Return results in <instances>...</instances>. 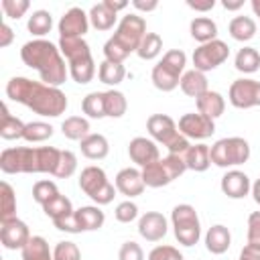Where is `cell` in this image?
<instances>
[{
  "instance_id": "1",
  "label": "cell",
  "mask_w": 260,
  "mask_h": 260,
  "mask_svg": "<svg viewBox=\"0 0 260 260\" xmlns=\"http://www.w3.org/2000/svg\"><path fill=\"white\" fill-rule=\"evenodd\" d=\"M6 95L45 118H57L69 106L67 95L59 87L47 85L43 81H32L28 77H12L6 83Z\"/></svg>"
},
{
  "instance_id": "2",
  "label": "cell",
  "mask_w": 260,
  "mask_h": 260,
  "mask_svg": "<svg viewBox=\"0 0 260 260\" xmlns=\"http://www.w3.org/2000/svg\"><path fill=\"white\" fill-rule=\"evenodd\" d=\"M20 59L26 67L35 69L43 83L59 87L67 75L69 67L65 65V59L59 51V45H53L47 39H32L22 45Z\"/></svg>"
},
{
  "instance_id": "3",
  "label": "cell",
  "mask_w": 260,
  "mask_h": 260,
  "mask_svg": "<svg viewBox=\"0 0 260 260\" xmlns=\"http://www.w3.org/2000/svg\"><path fill=\"white\" fill-rule=\"evenodd\" d=\"M146 35V20L136 12L122 16L116 26V32L104 45V57L114 63H124L130 53H136L142 37Z\"/></svg>"
},
{
  "instance_id": "4",
  "label": "cell",
  "mask_w": 260,
  "mask_h": 260,
  "mask_svg": "<svg viewBox=\"0 0 260 260\" xmlns=\"http://www.w3.org/2000/svg\"><path fill=\"white\" fill-rule=\"evenodd\" d=\"M59 51L67 59L69 75L73 77L75 83L85 85V83H89L93 79V75H95V61H93L89 45L85 43L83 37L59 39Z\"/></svg>"
},
{
  "instance_id": "5",
  "label": "cell",
  "mask_w": 260,
  "mask_h": 260,
  "mask_svg": "<svg viewBox=\"0 0 260 260\" xmlns=\"http://www.w3.org/2000/svg\"><path fill=\"white\" fill-rule=\"evenodd\" d=\"M185 65H187V55L181 49H171L162 55V59L152 67L150 79L152 85L160 91H173L179 81L181 75L185 73Z\"/></svg>"
},
{
  "instance_id": "6",
  "label": "cell",
  "mask_w": 260,
  "mask_h": 260,
  "mask_svg": "<svg viewBox=\"0 0 260 260\" xmlns=\"http://www.w3.org/2000/svg\"><path fill=\"white\" fill-rule=\"evenodd\" d=\"M185 171H187V165H185L183 156H179V154H167V156H162V158L146 165L142 169V179H144V185L146 187L158 189V187H165V185L173 183L175 179H179Z\"/></svg>"
},
{
  "instance_id": "7",
  "label": "cell",
  "mask_w": 260,
  "mask_h": 260,
  "mask_svg": "<svg viewBox=\"0 0 260 260\" xmlns=\"http://www.w3.org/2000/svg\"><path fill=\"white\" fill-rule=\"evenodd\" d=\"M79 189L95 203V205H108L114 201L116 185H112L106 177V171L102 167L89 165L79 175Z\"/></svg>"
},
{
  "instance_id": "8",
  "label": "cell",
  "mask_w": 260,
  "mask_h": 260,
  "mask_svg": "<svg viewBox=\"0 0 260 260\" xmlns=\"http://www.w3.org/2000/svg\"><path fill=\"white\" fill-rule=\"evenodd\" d=\"M209 156L215 167H221V169L238 167L250 158V144L242 136L219 138L213 146H209Z\"/></svg>"
},
{
  "instance_id": "9",
  "label": "cell",
  "mask_w": 260,
  "mask_h": 260,
  "mask_svg": "<svg viewBox=\"0 0 260 260\" xmlns=\"http://www.w3.org/2000/svg\"><path fill=\"white\" fill-rule=\"evenodd\" d=\"M171 223H173V232H175V238L179 240V244L189 248L199 242L201 223H199V215L193 205H189V203L175 205L171 211Z\"/></svg>"
},
{
  "instance_id": "10",
  "label": "cell",
  "mask_w": 260,
  "mask_h": 260,
  "mask_svg": "<svg viewBox=\"0 0 260 260\" xmlns=\"http://www.w3.org/2000/svg\"><path fill=\"white\" fill-rule=\"evenodd\" d=\"M0 171L6 175H32L41 173L39 167V146H14L0 152Z\"/></svg>"
},
{
  "instance_id": "11",
  "label": "cell",
  "mask_w": 260,
  "mask_h": 260,
  "mask_svg": "<svg viewBox=\"0 0 260 260\" xmlns=\"http://www.w3.org/2000/svg\"><path fill=\"white\" fill-rule=\"evenodd\" d=\"M230 57V47L228 43L215 39V41H209L205 45H199L195 51H193V69L205 73V71H211L215 67H219L221 63H225Z\"/></svg>"
},
{
  "instance_id": "12",
  "label": "cell",
  "mask_w": 260,
  "mask_h": 260,
  "mask_svg": "<svg viewBox=\"0 0 260 260\" xmlns=\"http://www.w3.org/2000/svg\"><path fill=\"white\" fill-rule=\"evenodd\" d=\"M228 100L234 108H240V110L260 106V81L250 79V77H240L232 81Z\"/></svg>"
},
{
  "instance_id": "13",
  "label": "cell",
  "mask_w": 260,
  "mask_h": 260,
  "mask_svg": "<svg viewBox=\"0 0 260 260\" xmlns=\"http://www.w3.org/2000/svg\"><path fill=\"white\" fill-rule=\"evenodd\" d=\"M177 128L185 138L205 140L215 132V122L211 118L199 114V112H189V114H183L179 118Z\"/></svg>"
},
{
  "instance_id": "14",
  "label": "cell",
  "mask_w": 260,
  "mask_h": 260,
  "mask_svg": "<svg viewBox=\"0 0 260 260\" xmlns=\"http://www.w3.org/2000/svg\"><path fill=\"white\" fill-rule=\"evenodd\" d=\"M146 130H148V134L152 136L154 142H160L167 148L181 136V132L177 128V122L171 116H167V114H152V116H148Z\"/></svg>"
},
{
  "instance_id": "15",
  "label": "cell",
  "mask_w": 260,
  "mask_h": 260,
  "mask_svg": "<svg viewBox=\"0 0 260 260\" xmlns=\"http://www.w3.org/2000/svg\"><path fill=\"white\" fill-rule=\"evenodd\" d=\"M57 28H59V39L83 37V35L87 32V28H89V16H87V12L81 10L79 6H73V8H69V10L61 16Z\"/></svg>"
},
{
  "instance_id": "16",
  "label": "cell",
  "mask_w": 260,
  "mask_h": 260,
  "mask_svg": "<svg viewBox=\"0 0 260 260\" xmlns=\"http://www.w3.org/2000/svg\"><path fill=\"white\" fill-rule=\"evenodd\" d=\"M28 240H30V232L22 219L14 217L0 223V242L6 250H22Z\"/></svg>"
},
{
  "instance_id": "17",
  "label": "cell",
  "mask_w": 260,
  "mask_h": 260,
  "mask_svg": "<svg viewBox=\"0 0 260 260\" xmlns=\"http://www.w3.org/2000/svg\"><path fill=\"white\" fill-rule=\"evenodd\" d=\"M128 154L132 158V162H136L140 169H144L146 165L154 162L160 158V152H158V146L152 138H146V136H136L130 140L128 144Z\"/></svg>"
},
{
  "instance_id": "18",
  "label": "cell",
  "mask_w": 260,
  "mask_h": 260,
  "mask_svg": "<svg viewBox=\"0 0 260 260\" xmlns=\"http://www.w3.org/2000/svg\"><path fill=\"white\" fill-rule=\"evenodd\" d=\"M169 232V223L167 217L158 211H146L144 215H140L138 219V234L146 240V242H158L167 236Z\"/></svg>"
},
{
  "instance_id": "19",
  "label": "cell",
  "mask_w": 260,
  "mask_h": 260,
  "mask_svg": "<svg viewBox=\"0 0 260 260\" xmlns=\"http://www.w3.org/2000/svg\"><path fill=\"white\" fill-rule=\"evenodd\" d=\"M219 187H221V193L225 197H230V199H242L252 191L250 177L244 171H238V169H230L221 177Z\"/></svg>"
},
{
  "instance_id": "20",
  "label": "cell",
  "mask_w": 260,
  "mask_h": 260,
  "mask_svg": "<svg viewBox=\"0 0 260 260\" xmlns=\"http://www.w3.org/2000/svg\"><path fill=\"white\" fill-rule=\"evenodd\" d=\"M114 185L126 197H138V195H142V191L146 187L144 185V179H142V171L132 169V167H126V169L118 171Z\"/></svg>"
},
{
  "instance_id": "21",
  "label": "cell",
  "mask_w": 260,
  "mask_h": 260,
  "mask_svg": "<svg viewBox=\"0 0 260 260\" xmlns=\"http://www.w3.org/2000/svg\"><path fill=\"white\" fill-rule=\"evenodd\" d=\"M195 106H197V112L215 120L223 114L225 110V100L219 91H213V89H207L205 93H201L197 100H195Z\"/></svg>"
},
{
  "instance_id": "22",
  "label": "cell",
  "mask_w": 260,
  "mask_h": 260,
  "mask_svg": "<svg viewBox=\"0 0 260 260\" xmlns=\"http://www.w3.org/2000/svg\"><path fill=\"white\" fill-rule=\"evenodd\" d=\"M230 244H232V234H230V230L225 225L215 223V225H211L207 230V234H205V248H207V252L217 254V256L225 254L230 250Z\"/></svg>"
},
{
  "instance_id": "23",
  "label": "cell",
  "mask_w": 260,
  "mask_h": 260,
  "mask_svg": "<svg viewBox=\"0 0 260 260\" xmlns=\"http://www.w3.org/2000/svg\"><path fill=\"white\" fill-rule=\"evenodd\" d=\"M179 87H181V91H183L185 95L195 98V100H197L201 93H205V91L209 89V87H207V77H205V73H201V71H197V69L185 71V73L181 75Z\"/></svg>"
},
{
  "instance_id": "24",
  "label": "cell",
  "mask_w": 260,
  "mask_h": 260,
  "mask_svg": "<svg viewBox=\"0 0 260 260\" xmlns=\"http://www.w3.org/2000/svg\"><path fill=\"white\" fill-rule=\"evenodd\" d=\"M183 160H185V165H187L189 171H195V173L207 171L209 165H211L209 146L207 144H191L187 148V152L183 154Z\"/></svg>"
},
{
  "instance_id": "25",
  "label": "cell",
  "mask_w": 260,
  "mask_h": 260,
  "mask_svg": "<svg viewBox=\"0 0 260 260\" xmlns=\"http://www.w3.org/2000/svg\"><path fill=\"white\" fill-rule=\"evenodd\" d=\"M79 146H81V154L91 160H102L110 152V144L104 134H87Z\"/></svg>"
},
{
  "instance_id": "26",
  "label": "cell",
  "mask_w": 260,
  "mask_h": 260,
  "mask_svg": "<svg viewBox=\"0 0 260 260\" xmlns=\"http://www.w3.org/2000/svg\"><path fill=\"white\" fill-rule=\"evenodd\" d=\"M75 219H77L81 232H93L104 225L106 215L98 205H83V207L75 209Z\"/></svg>"
},
{
  "instance_id": "27",
  "label": "cell",
  "mask_w": 260,
  "mask_h": 260,
  "mask_svg": "<svg viewBox=\"0 0 260 260\" xmlns=\"http://www.w3.org/2000/svg\"><path fill=\"white\" fill-rule=\"evenodd\" d=\"M189 30H191V37L199 45H205V43L217 39V24L209 16H195L189 24Z\"/></svg>"
},
{
  "instance_id": "28",
  "label": "cell",
  "mask_w": 260,
  "mask_h": 260,
  "mask_svg": "<svg viewBox=\"0 0 260 260\" xmlns=\"http://www.w3.org/2000/svg\"><path fill=\"white\" fill-rule=\"evenodd\" d=\"M24 122L8 112V106L2 104V116H0V136L4 140H16L24 136Z\"/></svg>"
},
{
  "instance_id": "29",
  "label": "cell",
  "mask_w": 260,
  "mask_h": 260,
  "mask_svg": "<svg viewBox=\"0 0 260 260\" xmlns=\"http://www.w3.org/2000/svg\"><path fill=\"white\" fill-rule=\"evenodd\" d=\"M87 16H89V24H91L95 30H110V28L116 24V20H118V14H116L114 10H110L104 2L93 4V6L89 8Z\"/></svg>"
},
{
  "instance_id": "30",
  "label": "cell",
  "mask_w": 260,
  "mask_h": 260,
  "mask_svg": "<svg viewBox=\"0 0 260 260\" xmlns=\"http://www.w3.org/2000/svg\"><path fill=\"white\" fill-rule=\"evenodd\" d=\"M228 30H230V37L234 41L244 43V41L254 39V35H256V22L250 16H234L230 20V24H228Z\"/></svg>"
},
{
  "instance_id": "31",
  "label": "cell",
  "mask_w": 260,
  "mask_h": 260,
  "mask_svg": "<svg viewBox=\"0 0 260 260\" xmlns=\"http://www.w3.org/2000/svg\"><path fill=\"white\" fill-rule=\"evenodd\" d=\"M61 132H63L65 138H69V140H79V142H81L87 134H91V132H89V120L83 118V116H69V118L63 120Z\"/></svg>"
},
{
  "instance_id": "32",
  "label": "cell",
  "mask_w": 260,
  "mask_h": 260,
  "mask_svg": "<svg viewBox=\"0 0 260 260\" xmlns=\"http://www.w3.org/2000/svg\"><path fill=\"white\" fill-rule=\"evenodd\" d=\"M22 260H53V252L43 236H30L26 246L20 250Z\"/></svg>"
},
{
  "instance_id": "33",
  "label": "cell",
  "mask_w": 260,
  "mask_h": 260,
  "mask_svg": "<svg viewBox=\"0 0 260 260\" xmlns=\"http://www.w3.org/2000/svg\"><path fill=\"white\" fill-rule=\"evenodd\" d=\"M98 77H100V81L106 83V85H118V83L124 81L126 69H124L122 63H114V61L104 59V61L100 63V67H98Z\"/></svg>"
},
{
  "instance_id": "34",
  "label": "cell",
  "mask_w": 260,
  "mask_h": 260,
  "mask_svg": "<svg viewBox=\"0 0 260 260\" xmlns=\"http://www.w3.org/2000/svg\"><path fill=\"white\" fill-rule=\"evenodd\" d=\"M234 65L240 73H254L260 69V53L254 47H242L236 53Z\"/></svg>"
},
{
  "instance_id": "35",
  "label": "cell",
  "mask_w": 260,
  "mask_h": 260,
  "mask_svg": "<svg viewBox=\"0 0 260 260\" xmlns=\"http://www.w3.org/2000/svg\"><path fill=\"white\" fill-rule=\"evenodd\" d=\"M104 104H106V116L108 118H122L128 110L126 95L118 89H108L104 91Z\"/></svg>"
},
{
  "instance_id": "36",
  "label": "cell",
  "mask_w": 260,
  "mask_h": 260,
  "mask_svg": "<svg viewBox=\"0 0 260 260\" xmlns=\"http://www.w3.org/2000/svg\"><path fill=\"white\" fill-rule=\"evenodd\" d=\"M16 217V195L10 183L2 181L0 185V223Z\"/></svg>"
},
{
  "instance_id": "37",
  "label": "cell",
  "mask_w": 260,
  "mask_h": 260,
  "mask_svg": "<svg viewBox=\"0 0 260 260\" xmlns=\"http://www.w3.org/2000/svg\"><path fill=\"white\" fill-rule=\"evenodd\" d=\"M43 211H45L47 217H51L53 221H57V219H63V217L71 215L75 209H73L71 201H69L65 195L59 193V195H55L51 201H47V203L43 205Z\"/></svg>"
},
{
  "instance_id": "38",
  "label": "cell",
  "mask_w": 260,
  "mask_h": 260,
  "mask_svg": "<svg viewBox=\"0 0 260 260\" xmlns=\"http://www.w3.org/2000/svg\"><path fill=\"white\" fill-rule=\"evenodd\" d=\"M160 51H162V39H160V35L158 32H146L142 37L138 49H136V55L140 59H144V61H150V59L158 57Z\"/></svg>"
},
{
  "instance_id": "39",
  "label": "cell",
  "mask_w": 260,
  "mask_h": 260,
  "mask_svg": "<svg viewBox=\"0 0 260 260\" xmlns=\"http://www.w3.org/2000/svg\"><path fill=\"white\" fill-rule=\"evenodd\" d=\"M26 28H28V32H32L35 37H45V35L51 32V28H53V16H51V12H49V10H35V12L28 16Z\"/></svg>"
},
{
  "instance_id": "40",
  "label": "cell",
  "mask_w": 260,
  "mask_h": 260,
  "mask_svg": "<svg viewBox=\"0 0 260 260\" xmlns=\"http://www.w3.org/2000/svg\"><path fill=\"white\" fill-rule=\"evenodd\" d=\"M81 110L87 118L100 120L106 118V104H104V91H91L81 100Z\"/></svg>"
},
{
  "instance_id": "41",
  "label": "cell",
  "mask_w": 260,
  "mask_h": 260,
  "mask_svg": "<svg viewBox=\"0 0 260 260\" xmlns=\"http://www.w3.org/2000/svg\"><path fill=\"white\" fill-rule=\"evenodd\" d=\"M51 136H53V126L47 124V122L37 120V122H28L24 126V136L22 138L26 142H45Z\"/></svg>"
},
{
  "instance_id": "42",
  "label": "cell",
  "mask_w": 260,
  "mask_h": 260,
  "mask_svg": "<svg viewBox=\"0 0 260 260\" xmlns=\"http://www.w3.org/2000/svg\"><path fill=\"white\" fill-rule=\"evenodd\" d=\"M55 195H59V189H57V183L55 181H49V179H43V181H37L32 185V199L43 207L47 201H51Z\"/></svg>"
},
{
  "instance_id": "43",
  "label": "cell",
  "mask_w": 260,
  "mask_h": 260,
  "mask_svg": "<svg viewBox=\"0 0 260 260\" xmlns=\"http://www.w3.org/2000/svg\"><path fill=\"white\" fill-rule=\"evenodd\" d=\"M75 171H77V156H75L71 150H61V158H59L55 177L67 179V177H71Z\"/></svg>"
},
{
  "instance_id": "44",
  "label": "cell",
  "mask_w": 260,
  "mask_h": 260,
  "mask_svg": "<svg viewBox=\"0 0 260 260\" xmlns=\"http://www.w3.org/2000/svg\"><path fill=\"white\" fill-rule=\"evenodd\" d=\"M53 260H81V252L73 242H57L53 248Z\"/></svg>"
},
{
  "instance_id": "45",
  "label": "cell",
  "mask_w": 260,
  "mask_h": 260,
  "mask_svg": "<svg viewBox=\"0 0 260 260\" xmlns=\"http://www.w3.org/2000/svg\"><path fill=\"white\" fill-rule=\"evenodd\" d=\"M114 215H116V219H118L120 223H130V221H134V219L138 217V205H136L134 201L126 199V201L118 203Z\"/></svg>"
},
{
  "instance_id": "46",
  "label": "cell",
  "mask_w": 260,
  "mask_h": 260,
  "mask_svg": "<svg viewBox=\"0 0 260 260\" xmlns=\"http://www.w3.org/2000/svg\"><path fill=\"white\" fill-rule=\"evenodd\" d=\"M148 260H185V258L175 246L162 244V246H154L148 252Z\"/></svg>"
},
{
  "instance_id": "47",
  "label": "cell",
  "mask_w": 260,
  "mask_h": 260,
  "mask_svg": "<svg viewBox=\"0 0 260 260\" xmlns=\"http://www.w3.org/2000/svg\"><path fill=\"white\" fill-rule=\"evenodd\" d=\"M30 8L28 0H2V10L8 18L18 20L20 16H24V12Z\"/></svg>"
},
{
  "instance_id": "48",
  "label": "cell",
  "mask_w": 260,
  "mask_h": 260,
  "mask_svg": "<svg viewBox=\"0 0 260 260\" xmlns=\"http://www.w3.org/2000/svg\"><path fill=\"white\" fill-rule=\"evenodd\" d=\"M118 260H144V252L136 242H124L118 252Z\"/></svg>"
},
{
  "instance_id": "49",
  "label": "cell",
  "mask_w": 260,
  "mask_h": 260,
  "mask_svg": "<svg viewBox=\"0 0 260 260\" xmlns=\"http://www.w3.org/2000/svg\"><path fill=\"white\" fill-rule=\"evenodd\" d=\"M248 244L260 246V211H252L248 215Z\"/></svg>"
},
{
  "instance_id": "50",
  "label": "cell",
  "mask_w": 260,
  "mask_h": 260,
  "mask_svg": "<svg viewBox=\"0 0 260 260\" xmlns=\"http://www.w3.org/2000/svg\"><path fill=\"white\" fill-rule=\"evenodd\" d=\"M53 223H55V228H57V230L67 232V234H79V232H81V228H79V223H77V219H75V211H73L71 215L63 217V219L53 221Z\"/></svg>"
},
{
  "instance_id": "51",
  "label": "cell",
  "mask_w": 260,
  "mask_h": 260,
  "mask_svg": "<svg viewBox=\"0 0 260 260\" xmlns=\"http://www.w3.org/2000/svg\"><path fill=\"white\" fill-rule=\"evenodd\" d=\"M240 260H260V246L258 244H246L240 252Z\"/></svg>"
},
{
  "instance_id": "52",
  "label": "cell",
  "mask_w": 260,
  "mask_h": 260,
  "mask_svg": "<svg viewBox=\"0 0 260 260\" xmlns=\"http://www.w3.org/2000/svg\"><path fill=\"white\" fill-rule=\"evenodd\" d=\"M187 6L197 12H207L215 6V0H187Z\"/></svg>"
},
{
  "instance_id": "53",
  "label": "cell",
  "mask_w": 260,
  "mask_h": 260,
  "mask_svg": "<svg viewBox=\"0 0 260 260\" xmlns=\"http://www.w3.org/2000/svg\"><path fill=\"white\" fill-rule=\"evenodd\" d=\"M12 39H14L12 28H10L6 22H2V26H0V47H2V49L8 47V45L12 43Z\"/></svg>"
},
{
  "instance_id": "54",
  "label": "cell",
  "mask_w": 260,
  "mask_h": 260,
  "mask_svg": "<svg viewBox=\"0 0 260 260\" xmlns=\"http://www.w3.org/2000/svg\"><path fill=\"white\" fill-rule=\"evenodd\" d=\"M132 6L136 8V10H140V12H152V10H156V6H158V2L156 0H134L132 2Z\"/></svg>"
},
{
  "instance_id": "55",
  "label": "cell",
  "mask_w": 260,
  "mask_h": 260,
  "mask_svg": "<svg viewBox=\"0 0 260 260\" xmlns=\"http://www.w3.org/2000/svg\"><path fill=\"white\" fill-rule=\"evenodd\" d=\"M104 4H106L110 10H114L116 14H118L120 10H124V8H128V2H126V0H104Z\"/></svg>"
},
{
  "instance_id": "56",
  "label": "cell",
  "mask_w": 260,
  "mask_h": 260,
  "mask_svg": "<svg viewBox=\"0 0 260 260\" xmlns=\"http://www.w3.org/2000/svg\"><path fill=\"white\" fill-rule=\"evenodd\" d=\"M221 6L225 10H240L244 6V0H221Z\"/></svg>"
},
{
  "instance_id": "57",
  "label": "cell",
  "mask_w": 260,
  "mask_h": 260,
  "mask_svg": "<svg viewBox=\"0 0 260 260\" xmlns=\"http://www.w3.org/2000/svg\"><path fill=\"white\" fill-rule=\"evenodd\" d=\"M252 197H254V201L260 205V179H256V181L252 183Z\"/></svg>"
},
{
  "instance_id": "58",
  "label": "cell",
  "mask_w": 260,
  "mask_h": 260,
  "mask_svg": "<svg viewBox=\"0 0 260 260\" xmlns=\"http://www.w3.org/2000/svg\"><path fill=\"white\" fill-rule=\"evenodd\" d=\"M252 12L256 14V16H260V0H252Z\"/></svg>"
},
{
  "instance_id": "59",
  "label": "cell",
  "mask_w": 260,
  "mask_h": 260,
  "mask_svg": "<svg viewBox=\"0 0 260 260\" xmlns=\"http://www.w3.org/2000/svg\"><path fill=\"white\" fill-rule=\"evenodd\" d=\"M238 260H240V258H238Z\"/></svg>"
}]
</instances>
